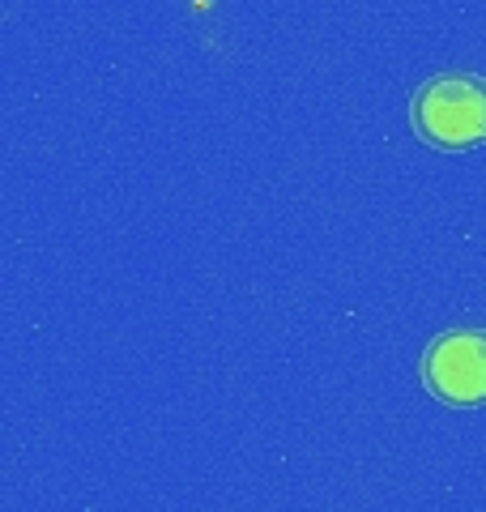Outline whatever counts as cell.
I'll use <instances>...</instances> for the list:
<instances>
[{
  "label": "cell",
  "mask_w": 486,
  "mask_h": 512,
  "mask_svg": "<svg viewBox=\"0 0 486 512\" xmlns=\"http://www.w3.org/2000/svg\"><path fill=\"white\" fill-rule=\"evenodd\" d=\"M427 389L448 406H482L486 402V333L482 329H448L423 355Z\"/></svg>",
  "instance_id": "7a4b0ae2"
},
{
  "label": "cell",
  "mask_w": 486,
  "mask_h": 512,
  "mask_svg": "<svg viewBox=\"0 0 486 512\" xmlns=\"http://www.w3.org/2000/svg\"><path fill=\"white\" fill-rule=\"evenodd\" d=\"M410 120L418 137L440 150H474L486 141V82L469 73H444L414 94Z\"/></svg>",
  "instance_id": "6da1fadb"
}]
</instances>
